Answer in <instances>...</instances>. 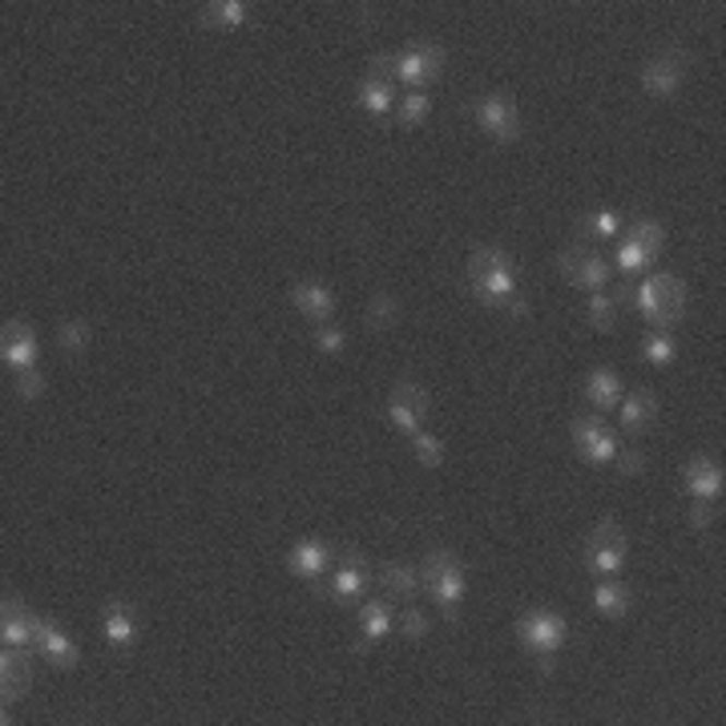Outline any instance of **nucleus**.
Returning a JSON list of instances; mask_svg holds the SVG:
<instances>
[{
	"mask_svg": "<svg viewBox=\"0 0 726 726\" xmlns=\"http://www.w3.org/2000/svg\"><path fill=\"white\" fill-rule=\"evenodd\" d=\"M420 590L432 597L436 606H440V618L449 621V626H461V602L468 594V569L464 561L452 549L444 545H436L424 554V566H420Z\"/></svg>",
	"mask_w": 726,
	"mask_h": 726,
	"instance_id": "obj_1",
	"label": "nucleus"
},
{
	"mask_svg": "<svg viewBox=\"0 0 726 726\" xmlns=\"http://www.w3.org/2000/svg\"><path fill=\"white\" fill-rule=\"evenodd\" d=\"M371 73L400 81L412 93H424L444 73V49L436 40H424V45H408L404 53H376L371 57Z\"/></svg>",
	"mask_w": 726,
	"mask_h": 726,
	"instance_id": "obj_2",
	"label": "nucleus"
},
{
	"mask_svg": "<svg viewBox=\"0 0 726 726\" xmlns=\"http://www.w3.org/2000/svg\"><path fill=\"white\" fill-rule=\"evenodd\" d=\"M468 287L485 307H509L516 299V266L501 247H476L468 259Z\"/></svg>",
	"mask_w": 726,
	"mask_h": 726,
	"instance_id": "obj_3",
	"label": "nucleus"
},
{
	"mask_svg": "<svg viewBox=\"0 0 726 726\" xmlns=\"http://www.w3.org/2000/svg\"><path fill=\"white\" fill-rule=\"evenodd\" d=\"M687 304H690V287L678 275H670V271H658L642 287H634V307L642 311V319H646L650 328L658 331H670L678 319L687 316Z\"/></svg>",
	"mask_w": 726,
	"mask_h": 726,
	"instance_id": "obj_4",
	"label": "nucleus"
},
{
	"mask_svg": "<svg viewBox=\"0 0 726 726\" xmlns=\"http://www.w3.org/2000/svg\"><path fill=\"white\" fill-rule=\"evenodd\" d=\"M626 557H630V537H626V528H621L614 516L597 521L594 533L585 537V569L597 573V578H614V573H621Z\"/></svg>",
	"mask_w": 726,
	"mask_h": 726,
	"instance_id": "obj_5",
	"label": "nucleus"
},
{
	"mask_svg": "<svg viewBox=\"0 0 726 726\" xmlns=\"http://www.w3.org/2000/svg\"><path fill=\"white\" fill-rule=\"evenodd\" d=\"M569 638V621L566 614L557 609H525L516 614V642L528 650V654H561Z\"/></svg>",
	"mask_w": 726,
	"mask_h": 726,
	"instance_id": "obj_6",
	"label": "nucleus"
},
{
	"mask_svg": "<svg viewBox=\"0 0 726 726\" xmlns=\"http://www.w3.org/2000/svg\"><path fill=\"white\" fill-rule=\"evenodd\" d=\"M428 412H432V396H428V388L420 380H404L392 383V392H388V424L396 428L400 436H416L428 420Z\"/></svg>",
	"mask_w": 726,
	"mask_h": 726,
	"instance_id": "obj_7",
	"label": "nucleus"
},
{
	"mask_svg": "<svg viewBox=\"0 0 726 726\" xmlns=\"http://www.w3.org/2000/svg\"><path fill=\"white\" fill-rule=\"evenodd\" d=\"M368 585H371L368 557L359 554V549H344L340 566L331 569L328 585H323V597L335 602V606H359L364 594H368Z\"/></svg>",
	"mask_w": 726,
	"mask_h": 726,
	"instance_id": "obj_8",
	"label": "nucleus"
},
{
	"mask_svg": "<svg viewBox=\"0 0 726 726\" xmlns=\"http://www.w3.org/2000/svg\"><path fill=\"white\" fill-rule=\"evenodd\" d=\"M690 66H694V57L687 49H678V45L662 49V53H654L642 66V90L650 97H674V93L682 90V81L690 78Z\"/></svg>",
	"mask_w": 726,
	"mask_h": 726,
	"instance_id": "obj_9",
	"label": "nucleus"
},
{
	"mask_svg": "<svg viewBox=\"0 0 726 726\" xmlns=\"http://www.w3.org/2000/svg\"><path fill=\"white\" fill-rule=\"evenodd\" d=\"M473 114H476V126L489 133L492 142L513 145L516 138H521V109H516V102L509 93H480Z\"/></svg>",
	"mask_w": 726,
	"mask_h": 726,
	"instance_id": "obj_10",
	"label": "nucleus"
},
{
	"mask_svg": "<svg viewBox=\"0 0 726 726\" xmlns=\"http://www.w3.org/2000/svg\"><path fill=\"white\" fill-rule=\"evenodd\" d=\"M557 271H561L573 287L585 290V295H590V290H602L609 283V263L590 247V242H573V247H566V251L557 254Z\"/></svg>",
	"mask_w": 726,
	"mask_h": 726,
	"instance_id": "obj_11",
	"label": "nucleus"
},
{
	"mask_svg": "<svg viewBox=\"0 0 726 726\" xmlns=\"http://www.w3.org/2000/svg\"><path fill=\"white\" fill-rule=\"evenodd\" d=\"M573 449H578V456L585 464H614V456H618V436H614V428H609L602 416H578L573 420Z\"/></svg>",
	"mask_w": 726,
	"mask_h": 726,
	"instance_id": "obj_12",
	"label": "nucleus"
},
{
	"mask_svg": "<svg viewBox=\"0 0 726 726\" xmlns=\"http://www.w3.org/2000/svg\"><path fill=\"white\" fill-rule=\"evenodd\" d=\"M102 638H106V646L114 654H130L138 646V638H142V614H138V606L121 602V597H109L106 606H102Z\"/></svg>",
	"mask_w": 726,
	"mask_h": 726,
	"instance_id": "obj_13",
	"label": "nucleus"
},
{
	"mask_svg": "<svg viewBox=\"0 0 726 726\" xmlns=\"http://www.w3.org/2000/svg\"><path fill=\"white\" fill-rule=\"evenodd\" d=\"M396 630V609L388 597H364L356 614V654H368L371 646H380L383 638Z\"/></svg>",
	"mask_w": 726,
	"mask_h": 726,
	"instance_id": "obj_14",
	"label": "nucleus"
},
{
	"mask_svg": "<svg viewBox=\"0 0 726 726\" xmlns=\"http://www.w3.org/2000/svg\"><path fill=\"white\" fill-rule=\"evenodd\" d=\"M37 352L40 344L25 319H9V323L0 328V359H4V368L13 371V376L37 368Z\"/></svg>",
	"mask_w": 726,
	"mask_h": 726,
	"instance_id": "obj_15",
	"label": "nucleus"
},
{
	"mask_svg": "<svg viewBox=\"0 0 726 726\" xmlns=\"http://www.w3.org/2000/svg\"><path fill=\"white\" fill-rule=\"evenodd\" d=\"M33 646H37V654L53 670H78L81 666V646L73 642V638L57 626L53 618H37V638H33Z\"/></svg>",
	"mask_w": 726,
	"mask_h": 726,
	"instance_id": "obj_16",
	"label": "nucleus"
},
{
	"mask_svg": "<svg viewBox=\"0 0 726 726\" xmlns=\"http://www.w3.org/2000/svg\"><path fill=\"white\" fill-rule=\"evenodd\" d=\"M331 561H335V545L323 541V537H304V541L290 545V554H287L290 578L311 581V585H316V581L328 573Z\"/></svg>",
	"mask_w": 726,
	"mask_h": 726,
	"instance_id": "obj_17",
	"label": "nucleus"
},
{
	"mask_svg": "<svg viewBox=\"0 0 726 726\" xmlns=\"http://www.w3.org/2000/svg\"><path fill=\"white\" fill-rule=\"evenodd\" d=\"M33 638H37V614L16 594H4V602H0V642L13 650H28Z\"/></svg>",
	"mask_w": 726,
	"mask_h": 726,
	"instance_id": "obj_18",
	"label": "nucleus"
},
{
	"mask_svg": "<svg viewBox=\"0 0 726 726\" xmlns=\"http://www.w3.org/2000/svg\"><path fill=\"white\" fill-rule=\"evenodd\" d=\"M682 485L694 501H723V489H726V476H723V464L699 452V456H690L687 468H682Z\"/></svg>",
	"mask_w": 726,
	"mask_h": 726,
	"instance_id": "obj_19",
	"label": "nucleus"
},
{
	"mask_svg": "<svg viewBox=\"0 0 726 726\" xmlns=\"http://www.w3.org/2000/svg\"><path fill=\"white\" fill-rule=\"evenodd\" d=\"M290 307L319 328V323H328V319L335 316L340 299H335V290H331L328 283H319V278H304V283H295V287H290Z\"/></svg>",
	"mask_w": 726,
	"mask_h": 726,
	"instance_id": "obj_20",
	"label": "nucleus"
},
{
	"mask_svg": "<svg viewBox=\"0 0 726 726\" xmlns=\"http://www.w3.org/2000/svg\"><path fill=\"white\" fill-rule=\"evenodd\" d=\"M28 687H33V662H28V654L4 646V654H0V699L13 706V702L25 699Z\"/></svg>",
	"mask_w": 726,
	"mask_h": 726,
	"instance_id": "obj_21",
	"label": "nucleus"
},
{
	"mask_svg": "<svg viewBox=\"0 0 726 726\" xmlns=\"http://www.w3.org/2000/svg\"><path fill=\"white\" fill-rule=\"evenodd\" d=\"M356 102L371 118H388L396 109V81L380 78V73H364L356 85Z\"/></svg>",
	"mask_w": 726,
	"mask_h": 726,
	"instance_id": "obj_22",
	"label": "nucleus"
},
{
	"mask_svg": "<svg viewBox=\"0 0 726 726\" xmlns=\"http://www.w3.org/2000/svg\"><path fill=\"white\" fill-rule=\"evenodd\" d=\"M618 412H621V428H626L630 436H642L654 428V420H658V396H654L650 388H638V392H630V396H621Z\"/></svg>",
	"mask_w": 726,
	"mask_h": 726,
	"instance_id": "obj_23",
	"label": "nucleus"
},
{
	"mask_svg": "<svg viewBox=\"0 0 726 726\" xmlns=\"http://www.w3.org/2000/svg\"><path fill=\"white\" fill-rule=\"evenodd\" d=\"M626 396V388H621V376L614 368H594L585 376V400L594 404L597 412H614Z\"/></svg>",
	"mask_w": 726,
	"mask_h": 726,
	"instance_id": "obj_24",
	"label": "nucleus"
},
{
	"mask_svg": "<svg viewBox=\"0 0 726 726\" xmlns=\"http://www.w3.org/2000/svg\"><path fill=\"white\" fill-rule=\"evenodd\" d=\"M630 606H634V590H630V585H621V581H602V585H594V609L602 618L621 621L630 614Z\"/></svg>",
	"mask_w": 726,
	"mask_h": 726,
	"instance_id": "obj_25",
	"label": "nucleus"
},
{
	"mask_svg": "<svg viewBox=\"0 0 726 726\" xmlns=\"http://www.w3.org/2000/svg\"><path fill=\"white\" fill-rule=\"evenodd\" d=\"M380 585L388 590V597H396V602H416V594H420V578H416V569L404 566V561H388V566H380Z\"/></svg>",
	"mask_w": 726,
	"mask_h": 726,
	"instance_id": "obj_26",
	"label": "nucleus"
},
{
	"mask_svg": "<svg viewBox=\"0 0 726 726\" xmlns=\"http://www.w3.org/2000/svg\"><path fill=\"white\" fill-rule=\"evenodd\" d=\"M199 21L206 28H238L251 21V4L247 0H214V4H202Z\"/></svg>",
	"mask_w": 726,
	"mask_h": 726,
	"instance_id": "obj_27",
	"label": "nucleus"
},
{
	"mask_svg": "<svg viewBox=\"0 0 726 726\" xmlns=\"http://www.w3.org/2000/svg\"><path fill=\"white\" fill-rule=\"evenodd\" d=\"M621 230H626V218H621L618 211H590L585 218L578 223V238L585 242V238H597V242H609V238H618Z\"/></svg>",
	"mask_w": 726,
	"mask_h": 726,
	"instance_id": "obj_28",
	"label": "nucleus"
},
{
	"mask_svg": "<svg viewBox=\"0 0 726 726\" xmlns=\"http://www.w3.org/2000/svg\"><path fill=\"white\" fill-rule=\"evenodd\" d=\"M654 259H658V254L650 251V247H642V242H638V238H630V235H626L618 247H614V263H618L621 275H642L646 266H654Z\"/></svg>",
	"mask_w": 726,
	"mask_h": 726,
	"instance_id": "obj_29",
	"label": "nucleus"
},
{
	"mask_svg": "<svg viewBox=\"0 0 726 726\" xmlns=\"http://www.w3.org/2000/svg\"><path fill=\"white\" fill-rule=\"evenodd\" d=\"M90 340H93V331L85 319H61V323H57V347H61L66 356H73V359L85 356Z\"/></svg>",
	"mask_w": 726,
	"mask_h": 726,
	"instance_id": "obj_30",
	"label": "nucleus"
},
{
	"mask_svg": "<svg viewBox=\"0 0 726 726\" xmlns=\"http://www.w3.org/2000/svg\"><path fill=\"white\" fill-rule=\"evenodd\" d=\"M400 319V299L392 290H376L368 304V328L371 331H392Z\"/></svg>",
	"mask_w": 726,
	"mask_h": 726,
	"instance_id": "obj_31",
	"label": "nucleus"
},
{
	"mask_svg": "<svg viewBox=\"0 0 726 726\" xmlns=\"http://www.w3.org/2000/svg\"><path fill=\"white\" fill-rule=\"evenodd\" d=\"M674 356H678L674 335H666V331H646V340H642V359H646L650 368H670Z\"/></svg>",
	"mask_w": 726,
	"mask_h": 726,
	"instance_id": "obj_32",
	"label": "nucleus"
},
{
	"mask_svg": "<svg viewBox=\"0 0 726 726\" xmlns=\"http://www.w3.org/2000/svg\"><path fill=\"white\" fill-rule=\"evenodd\" d=\"M585 316H590V323H594L602 335H609L614 323H618V304H614V295H606V290H590V299H585Z\"/></svg>",
	"mask_w": 726,
	"mask_h": 726,
	"instance_id": "obj_33",
	"label": "nucleus"
},
{
	"mask_svg": "<svg viewBox=\"0 0 726 726\" xmlns=\"http://www.w3.org/2000/svg\"><path fill=\"white\" fill-rule=\"evenodd\" d=\"M428 118H432V97L428 93H408L404 102H396V121L404 130H416Z\"/></svg>",
	"mask_w": 726,
	"mask_h": 726,
	"instance_id": "obj_34",
	"label": "nucleus"
},
{
	"mask_svg": "<svg viewBox=\"0 0 726 726\" xmlns=\"http://www.w3.org/2000/svg\"><path fill=\"white\" fill-rule=\"evenodd\" d=\"M412 452H416V464H420V468H440V464H444V444H440V436L424 432V428L412 436Z\"/></svg>",
	"mask_w": 726,
	"mask_h": 726,
	"instance_id": "obj_35",
	"label": "nucleus"
},
{
	"mask_svg": "<svg viewBox=\"0 0 726 726\" xmlns=\"http://www.w3.org/2000/svg\"><path fill=\"white\" fill-rule=\"evenodd\" d=\"M626 235L638 238V242L650 247L654 254H662V247H666V226H662L658 218H634V223L626 226Z\"/></svg>",
	"mask_w": 726,
	"mask_h": 726,
	"instance_id": "obj_36",
	"label": "nucleus"
},
{
	"mask_svg": "<svg viewBox=\"0 0 726 726\" xmlns=\"http://www.w3.org/2000/svg\"><path fill=\"white\" fill-rule=\"evenodd\" d=\"M396 626H400V634L408 638V642H424V638H428V630H432V618H428L420 606H412V602H408V609H404V614L396 618Z\"/></svg>",
	"mask_w": 726,
	"mask_h": 726,
	"instance_id": "obj_37",
	"label": "nucleus"
},
{
	"mask_svg": "<svg viewBox=\"0 0 726 726\" xmlns=\"http://www.w3.org/2000/svg\"><path fill=\"white\" fill-rule=\"evenodd\" d=\"M316 347L323 352V356H340L347 347V331L335 328V323H319L316 328Z\"/></svg>",
	"mask_w": 726,
	"mask_h": 726,
	"instance_id": "obj_38",
	"label": "nucleus"
},
{
	"mask_svg": "<svg viewBox=\"0 0 726 726\" xmlns=\"http://www.w3.org/2000/svg\"><path fill=\"white\" fill-rule=\"evenodd\" d=\"M45 388H49V380H45V371L40 368H28L16 376V396L21 400H40L45 396Z\"/></svg>",
	"mask_w": 726,
	"mask_h": 726,
	"instance_id": "obj_39",
	"label": "nucleus"
},
{
	"mask_svg": "<svg viewBox=\"0 0 726 726\" xmlns=\"http://www.w3.org/2000/svg\"><path fill=\"white\" fill-rule=\"evenodd\" d=\"M614 461H618L621 476H638L642 468H646V461H642V452H638V449H618V456H614Z\"/></svg>",
	"mask_w": 726,
	"mask_h": 726,
	"instance_id": "obj_40",
	"label": "nucleus"
},
{
	"mask_svg": "<svg viewBox=\"0 0 726 726\" xmlns=\"http://www.w3.org/2000/svg\"><path fill=\"white\" fill-rule=\"evenodd\" d=\"M714 521H718V513H714V501H694V504H690V525H694V528H711Z\"/></svg>",
	"mask_w": 726,
	"mask_h": 726,
	"instance_id": "obj_41",
	"label": "nucleus"
},
{
	"mask_svg": "<svg viewBox=\"0 0 726 726\" xmlns=\"http://www.w3.org/2000/svg\"><path fill=\"white\" fill-rule=\"evenodd\" d=\"M509 311H513V316H528V311H533V307H528L525 299H513V304H509Z\"/></svg>",
	"mask_w": 726,
	"mask_h": 726,
	"instance_id": "obj_42",
	"label": "nucleus"
}]
</instances>
